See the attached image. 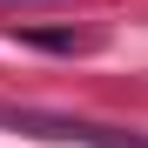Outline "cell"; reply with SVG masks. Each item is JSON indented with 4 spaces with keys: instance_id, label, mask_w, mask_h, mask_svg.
Instances as JSON below:
<instances>
[{
    "instance_id": "cell-2",
    "label": "cell",
    "mask_w": 148,
    "mask_h": 148,
    "mask_svg": "<svg viewBox=\"0 0 148 148\" xmlns=\"http://www.w3.org/2000/svg\"><path fill=\"white\" fill-rule=\"evenodd\" d=\"M20 40L47 47V54H81V47H94V34H74V27H20Z\"/></svg>"
},
{
    "instance_id": "cell-1",
    "label": "cell",
    "mask_w": 148,
    "mask_h": 148,
    "mask_svg": "<svg viewBox=\"0 0 148 148\" xmlns=\"http://www.w3.org/2000/svg\"><path fill=\"white\" fill-rule=\"evenodd\" d=\"M0 128H14V135H47V141H88V148H148V135H121V128L67 121V114H34V108H0Z\"/></svg>"
}]
</instances>
